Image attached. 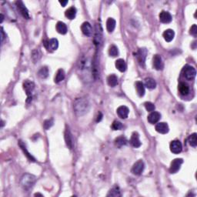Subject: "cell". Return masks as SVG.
<instances>
[{
    "label": "cell",
    "mask_w": 197,
    "mask_h": 197,
    "mask_svg": "<svg viewBox=\"0 0 197 197\" xmlns=\"http://www.w3.org/2000/svg\"><path fill=\"white\" fill-rule=\"evenodd\" d=\"M23 89H24L25 92L27 95L28 99H32V92L35 89V84H34L33 82L30 81V80H26L23 83Z\"/></svg>",
    "instance_id": "6"
},
{
    "label": "cell",
    "mask_w": 197,
    "mask_h": 197,
    "mask_svg": "<svg viewBox=\"0 0 197 197\" xmlns=\"http://www.w3.org/2000/svg\"><path fill=\"white\" fill-rule=\"evenodd\" d=\"M190 34L193 35H194V36H196V34H197V26L196 25H193V26L191 27V29H190Z\"/></svg>",
    "instance_id": "42"
},
{
    "label": "cell",
    "mask_w": 197,
    "mask_h": 197,
    "mask_svg": "<svg viewBox=\"0 0 197 197\" xmlns=\"http://www.w3.org/2000/svg\"><path fill=\"white\" fill-rule=\"evenodd\" d=\"M65 141H66V146H68V148L72 150L73 148V138H72L70 130L67 127H66V131H65Z\"/></svg>",
    "instance_id": "12"
},
{
    "label": "cell",
    "mask_w": 197,
    "mask_h": 197,
    "mask_svg": "<svg viewBox=\"0 0 197 197\" xmlns=\"http://www.w3.org/2000/svg\"><path fill=\"white\" fill-rule=\"evenodd\" d=\"M36 178L35 176L31 174H25L21 179V185L24 190H29L35 184Z\"/></svg>",
    "instance_id": "3"
},
{
    "label": "cell",
    "mask_w": 197,
    "mask_h": 197,
    "mask_svg": "<svg viewBox=\"0 0 197 197\" xmlns=\"http://www.w3.org/2000/svg\"><path fill=\"white\" fill-rule=\"evenodd\" d=\"M115 143H116V146L118 147H122V146L126 145L127 143V140L125 137L123 136H120V137H118L117 139L115 140Z\"/></svg>",
    "instance_id": "36"
},
{
    "label": "cell",
    "mask_w": 197,
    "mask_h": 197,
    "mask_svg": "<svg viewBox=\"0 0 197 197\" xmlns=\"http://www.w3.org/2000/svg\"><path fill=\"white\" fill-rule=\"evenodd\" d=\"M109 54L112 57L117 56L119 55V49H118L117 46H116L115 45H112L109 49Z\"/></svg>",
    "instance_id": "37"
},
{
    "label": "cell",
    "mask_w": 197,
    "mask_h": 197,
    "mask_svg": "<svg viewBox=\"0 0 197 197\" xmlns=\"http://www.w3.org/2000/svg\"><path fill=\"white\" fill-rule=\"evenodd\" d=\"M145 86L148 89H153L156 87V83L153 79L152 78H146L145 80Z\"/></svg>",
    "instance_id": "32"
},
{
    "label": "cell",
    "mask_w": 197,
    "mask_h": 197,
    "mask_svg": "<svg viewBox=\"0 0 197 197\" xmlns=\"http://www.w3.org/2000/svg\"><path fill=\"white\" fill-rule=\"evenodd\" d=\"M144 105H145L146 109L148 112H153L155 110V109H156L154 104L152 103V102H145V104H144Z\"/></svg>",
    "instance_id": "40"
},
{
    "label": "cell",
    "mask_w": 197,
    "mask_h": 197,
    "mask_svg": "<svg viewBox=\"0 0 197 197\" xmlns=\"http://www.w3.org/2000/svg\"><path fill=\"white\" fill-rule=\"evenodd\" d=\"M161 118L160 113L158 112H152L148 116V121L150 123L155 124L159 122V120Z\"/></svg>",
    "instance_id": "21"
},
{
    "label": "cell",
    "mask_w": 197,
    "mask_h": 197,
    "mask_svg": "<svg viewBox=\"0 0 197 197\" xmlns=\"http://www.w3.org/2000/svg\"><path fill=\"white\" fill-rule=\"evenodd\" d=\"M116 67L120 72H123L126 70V63H125V60H122V59H119V60H116Z\"/></svg>",
    "instance_id": "23"
},
{
    "label": "cell",
    "mask_w": 197,
    "mask_h": 197,
    "mask_svg": "<svg viewBox=\"0 0 197 197\" xmlns=\"http://www.w3.org/2000/svg\"><path fill=\"white\" fill-rule=\"evenodd\" d=\"M41 55H42L41 52H40V50L39 49H35L32 51V60H33L34 63H36V62H38L39 60H40V58H41Z\"/></svg>",
    "instance_id": "34"
},
{
    "label": "cell",
    "mask_w": 197,
    "mask_h": 197,
    "mask_svg": "<svg viewBox=\"0 0 197 197\" xmlns=\"http://www.w3.org/2000/svg\"><path fill=\"white\" fill-rule=\"evenodd\" d=\"M81 29L83 33L85 35H86V36L89 37L92 35V26H91L90 23H88V22H85V23H83V24H82Z\"/></svg>",
    "instance_id": "14"
},
{
    "label": "cell",
    "mask_w": 197,
    "mask_h": 197,
    "mask_svg": "<svg viewBox=\"0 0 197 197\" xmlns=\"http://www.w3.org/2000/svg\"><path fill=\"white\" fill-rule=\"evenodd\" d=\"M182 74L183 76L187 80H192L196 77V71L194 67L191 66H189L187 65L183 67L182 70Z\"/></svg>",
    "instance_id": "4"
},
{
    "label": "cell",
    "mask_w": 197,
    "mask_h": 197,
    "mask_svg": "<svg viewBox=\"0 0 197 197\" xmlns=\"http://www.w3.org/2000/svg\"><path fill=\"white\" fill-rule=\"evenodd\" d=\"M52 125H53V121H52V119H47V120L45 121L44 123H43V126H44V128L46 129H49Z\"/></svg>",
    "instance_id": "41"
},
{
    "label": "cell",
    "mask_w": 197,
    "mask_h": 197,
    "mask_svg": "<svg viewBox=\"0 0 197 197\" xmlns=\"http://www.w3.org/2000/svg\"><path fill=\"white\" fill-rule=\"evenodd\" d=\"M116 20L113 18H109L106 22V28L109 32H113L116 28Z\"/></svg>",
    "instance_id": "28"
},
{
    "label": "cell",
    "mask_w": 197,
    "mask_h": 197,
    "mask_svg": "<svg viewBox=\"0 0 197 197\" xmlns=\"http://www.w3.org/2000/svg\"><path fill=\"white\" fill-rule=\"evenodd\" d=\"M136 86V92H137V94L139 95V96L142 97L145 95V86H144V84L140 81H137L135 84Z\"/></svg>",
    "instance_id": "24"
},
{
    "label": "cell",
    "mask_w": 197,
    "mask_h": 197,
    "mask_svg": "<svg viewBox=\"0 0 197 197\" xmlns=\"http://www.w3.org/2000/svg\"><path fill=\"white\" fill-rule=\"evenodd\" d=\"M6 35H5V32H4V30H3V28H2V31H1V41L2 43H3V41H4V39L6 38Z\"/></svg>",
    "instance_id": "43"
},
{
    "label": "cell",
    "mask_w": 197,
    "mask_h": 197,
    "mask_svg": "<svg viewBox=\"0 0 197 197\" xmlns=\"http://www.w3.org/2000/svg\"><path fill=\"white\" fill-rule=\"evenodd\" d=\"M116 113H117L118 116L120 118H122V119H126L129 116V109H128V107L125 106V105H122V106H119L117 109Z\"/></svg>",
    "instance_id": "16"
},
{
    "label": "cell",
    "mask_w": 197,
    "mask_h": 197,
    "mask_svg": "<svg viewBox=\"0 0 197 197\" xmlns=\"http://www.w3.org/2000/svg\"><path fill=\"white\" fill-rule=\"evenodd\" d=\"M183 162V160L182 159H176L171 162V165H170V173H176L180 170L181 165Z\"/></svg>",
    "instance_id": "10"
},
{
    "label": "cell",
    "mask_w": 197,
    "mask_h": 197,
    "mask_svg": "<svg viewBox=\"0 0 197 197\" xmlns=\"http://www.w3.org/2000/svg\"><path fill=\"white\" fill-rule=\"evenodd\" d=\"M147 49L146 48H141L138 50L137 52V60L139 63L140 64L141 66L142 67H145V63H146V59L147 55Z\"/></svg>",
    "instance_id": "7"
},
{
    "label": "cell",
    "mask_w": 197,
    "mask_h": 197,
    "mask_svg": "<svg viewBox=\"0 0 197 197\" xmlns=\"http://www.w3.org/2000/svg\"><path fill=\"white\" fill-rule=\"evenodd\" d=\"M56 30L59 33L65 35V34H66V32H67L68 29L67 26H66V25L64 23H63V22H59L56 24Z\"/></svg>",
    "instance_id": "26"
},
{
    "label": "cell",
    "mask_w": 197,
    "mask_h": 197,
    "mask_svg": "<svg viewBox=\"0 0 197 197\" xmlns=\"http://www.w3.org/2000/svg\"><path fill=\"white\" fill-rule=\"evenodd\" d=\"M65 15L69 19H74L76 15V9L75 7H70L66 11Z\"/></svg>",
    "instance_id": "29"
},
{
    "label": "cell",
    "mask_w": 197,
    "mask_h": 197,
    "mask_svg": "<svg viewBox=\"0 0 197 197\" xmlns=\"http://www.w3.org/2000/svg\"><path fill=\"white\" fill-rule=\"evenodd\" d=\"M174 36H175V32L174 31L172 30V29H167V30H166L165 32H163L164 39H165L166 42H168V43L171 42L172 40L174 39Z\"/></svg>",
    "instance_id": "25"
},
{
    "label": "cell",
    "mask_w": 197,
    "mask_h": 197,
    "mask_svg": "<svg viewBox=\"0 0 197 197\" xmlns=\"http://www.w3.org/2000/svg\"><path fill=\"white\" fill-rule=\"evenodd\" d=\"M107 196H113V197L121 196V192H120V190H119V187L116 186V187H113V188L110 190V191L109 192Z\"/></svg>",
    "instance_id": "30"
},
{
    "label": "cell",
    "mask_w": 197,
    "mask_h": 197,
    "mask_svg": "<svg viewBox=\"0 0 197 197\" xmlns=\"http://www.w3.org/2000/svg\"><path fill=\"white\" fill-rule=\"evenodd\" d=\"M38 75L41 79H46L48 77V76H49V69L47 67H46V66L42 67L39 70Z\"/></svg>",
    "instance_id": "33"
},
{
    "label": "cell",
    "mask_w": 197,
    "mask_h": 197,
    "mask_svg": "<svg viewBox=\"0 0 197 197\" xmlns=\"http://www.w3.org/2000/svg\"><path fill=\"white\" fill-rule=\"evenodd\" d=\"M144 167H145V165H144L143 161L140 159L133 165V168H132V173L134 175H136V176H139L143 172Z\"/></svg>",
    "instance_id": "8"
},
{
    "label": "cell",
    "mask_w": 197,
    "mask_h": 197,
    "mask_svg": "<svg viewBox=\"0 0 197 197\" xmlns=\"http://www.w3.org/2000/svg\"><path fill=\"white\" fill-rule=\"evenodd\" d=\"M159 20L162 23H170L172 21L171 14L166 11H162L159 14Z\"/></svg>",
    "instance_id": "19"
},
{
    "label": "cell",
    "mask_w": 197,
    "mask_h": 197,
    "mask_svg": "<svg viewBox=\"0 0 197 197\" xmlns=\"http://www.w3.org/2000/svg\"><path fill=\"white\" fill-rule=\"evenodd\" d=\"M91 105L89 101L86 98H78L74 101L73 109L76 114L82 116L88 113L90 110Z\"/></svg>",
    "instance_id": "2"
},
{
    "label": "cell",
    "mask_w": 197,
    "mask_h": 197,
    "mask_svg": "<svg viewBox=\"0 0 197 197\" xmlns=\"http://www.w3.org/2000/svg\"><path fill=\"white\" fill-rule=\"evenodd\" d=\"M153 67L156 70H162L163 69V63H162V58L160 55H155L153 59Z\"/></svg>",
    "instance_id": "13"
},
{
    "label": "cell",
    "mask_w": 197,
    "mask_h": 197,
    "mask_svg": "<svg viewBox=\"0 0 197 197\" xmlns=\"http://www.w3.org/2000/svg\"><path fill=\"white\" fill-rule=\"evenodd\" d=\"M189 143L191 146L196 147L197 146V134L196 133L190 135L189 137Z\"/></svg>",
    "instance_id": "38"
},
{
    "label": "cell",
    "mask_w": 197,
    "mask_h": 197,
    "mask_svg": "<svg viewBox=\"0 0 197 197\" xmlns=\"http://www.w3.org/2000/svg\"><path fill=\"white\" fill-rule=\"evenodd\" d=\"M156 130L161 134H166L169 132V125L166 122H159L156 125Z\"/></svg>",
    "instance_id": "17"
},
{
    "label": "cell",
    "mask_w": 197,
    "mask_h": 197,
    "mask_svg": "<svg viewBox=\"0 0 197 197\" xmlns=\"http://www.w3.org/2000/svg\"><path fill=\"white\" fill-rule=\"evenodd\" d=\"M15 4H16L17 9H18V10L19 11L21 15H23L25 18L29 19V11H28L27 8H26V6L24 5V3H23L22 1H17L16 2H15Z\"/></svg>",
    "instance_id": "9"
},
{
    "label": "cell",
    "mask_w": 197,
    "mask_h": 197,
    "mask_svg": "<svg viewBox=\"0 0 197 197\" xmlns=\"http://www.w3.org/2000/svg\"><path fill=\"white\" fill-rule=\"evenodd\" d=\"M99 75V66L98 63H97V57L96 55V56L92 60V76L94 78V80H97Z\"/></svg>",
    "instance_id": "15"
},
{
    "label": "cell",
    "mask_w": 197,
    "mask_h": 197,
    "mask_svg": "<svg viewBox=\"0 0 197 197\" xmlns=\"http://www.w3.org/2000/svg\"><path fill=\"white\" fill-rule=\"evenodd\" d=\"M107 83H108L109 86H111V87H115L116 86L118 85V78L116 75L114 74H112V75L109 76L108 78H107Z\"/></svg>",
    "instance_id": "27"
},
{
    "label": "cell",
    "mask_w": 197,
    "mask_h": 197,
    "mask_svg": "<svg viewBox=\"0 0 197 197\" xmlns=\"http://www.w3.org/2000/svg\"><path fill=\"white\" fill-rule=\"evenodd\" d=\"M130 143L132 144L133 146H134L135 148H139L141 146V142L139 140V136L138 134V133L136 132H134L133 133L131 136V139H130Z\"/></svg>",
    "instance_id": "20"
},
{
    "label": "cell",
    "mask_w": 197,
    "mask_h": 197,
    "mask_svg": "<svg viewBox=\"0 0 197 197\" xmlns=\"http://www.w3.org/2000/svg\"><path fill=\"white\" fill-rule=\"evenodd\" d=\"M122 127H123L122 124L117 120L114 121L113 125H112V129H113V130H120L122 129Z\"/></svg>",
    "instance_id": "39"
},
{
    "label": "cell",
    "mask_w": 197,
    "mask_h": 197,
    "mask_svg": "<svg viewBox=\"0 0 197 197\" xmlns=\"http://www.w3.org/2000/svg\"><path fill=\"white\" fill-rule=\"evenodd\" d=\"M65 76H66V75H65L64 70L62 69H59L55 77V83H59L60 82H62L65 79Z\"/></svg>",
    "instance_id": "31"
},
{
    "label": "cell",
    "mask_w": 197,
    "mask_h": 197,
    "mask_svg": "<svg viewBox=\"0 0 197 197\" xmlns=\"http://www.w3.org/2000/svg\"><path fill=\"white\" fill-rule=\"evenodd\" d=\"M46 47L49 51H55L59 47V42L56 39H52L46 43Z\"/></svg>",
    "instance_id": "18"
},
{
    "label": "cell",
    "mask_w": 197,
    "mask_h": 197,
    "mask_svg": "<svg viewBox=\"0 0 197 197\" xmlns=\"http://www.w3.org/2000/svg\"><path fill=\"white\" fill-rule=\"evenodd\" d=\"M60 3L62 5V6H66V4H68V1L67 0H66V1H60Z\"/></svg>",
    "instance_id": "44"
},
{
    "label": "cell",
    "mask_w": 197,
    "mask_h": 197,
    "mask_svg": "<svg viewBox=\"0 0 197 197\" xmlns=\"http://www.w3.org/2000/svg\"><path fill=\"white\" fill-rule=\"evenodd\" d=\"M102 29L100 24H96V32L94 35V44L96 47H99L102 44Z\"/></svg>",
    "instance_id": "5"
},
{
    "label": "cell",
    "mask_w": 197,
    "mask_h": 197,
    "mask_svg": "<svg viewBox=\"0 0 197 197\" xmlns=\"http://www.w3.org/2000/svg\"><path fill=\"white\" fill-rule=\"evenodd\" d=\"M18 145H19V146L21 147L22 150H23V152H24V153L26 154V156H27L28 159H29L30 161H32V162H35V159H34V158L32 157V156H31V154H29V152H28L27 150H26V146L24 145V143H23V142H22V141H19V142H18Z\"/></svg>",
    "instance_id": "35"
},
{
    "label": "cell",
    "mask_w": 197,
    "mask_h": 197,
    "mask_svg": "<svg viewBox=\"0 0 197 197\" xmlns=\"http://www.w3.org/2000/svg\"><path fill=\"white\" fill-rule=\"evenodd\" d=\"M178 89H179V92L182 96H187L190 92V87L187 83H183V82L179 83Z\"/></svg>",
    "instance_id": "22"
},
{
    "label": "cell",
    "mask_w": 197,
    "mask_h": 197,
    "mask_svg": "<svg viewBox=\"0 0 197 197\" xmlns=\"http://www.w3.org/2000/svg\"><path fill=\"white\" fill-rule=\"evenodd\" d=\"M78 70L80 72V76L83 78L84 81H89L90 76H92V63L89 59L86 56H83L80 59L78 65Z\"/></svg>",
    "instance_id": "1"
},
{
    "label": "cell",
    "mask_w": 197,
    "mask_h": 197,
    "mask_svg": "<svg viewBox=\"0 0 197 197\" xmlns=\"http://www.w3.org/2000/svg\"><path fill=\"white\" fill-rule=\"evenodd\" d=\"M183 146L179 140H174L170 143V150L174 154H179L182 152Z\"/></svg>",
    "instance_id": "11"
}]
</instances>
